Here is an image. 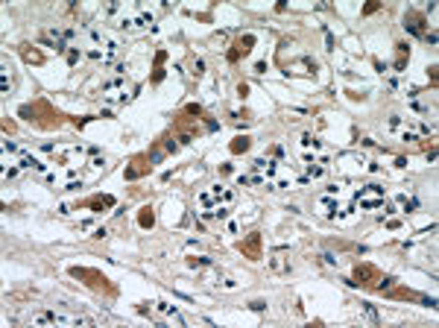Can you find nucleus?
Segmentation results:
<instances>
[{"label": "nucleus", "instance_id": "nucleus-1", "mask_svg": "<svg viewBox=\"0 0 439 328\" xmlns=\"http://www.w3.org/2000/svg\"><path fill=\"white\" fill-rule=\"evenodd\" d=\"M18 115H21L24 121H30L33 126H38V129H59V126L68 123V118H65L47 97H38V100H33V103L21 105Z\"/></svg>", "mask_w": 439, "mask_h": 328}, {"label": "nucleus", "instance_id": "nucleus-2", "mask_svg": "<svg viewBox=\"0 0 439 328\" xmlns=\"http://www.w3.org/2000/svg\"><path fill=\"white\" fill-rule=\"evenodd\" d=\"M68 273H70V278L82 281L88 290L105 296V299H118V284L105 276V273H100V270H94V267H70Z\"/></svg>", "mask_w": 439, "mask_h": 328}, {"label": "nucleus", "instance_id": "nucleus-3", "mask_svg": "<svg viewBox=\"0 0 439 328\" xmlns=\"http://www.w3.org/2000/svg\"><path fill=\"white\" fill-rule=\"evenodd\" d=\"M349 284L366 287V290H387L389 284H392V278H387L375 264L360 261V264H355V270H352V281H349Z\"/></svg>", "mask_w": 439, "mask_h": 328}, {"label": "nucleus", "instance_id": "nucleus-4", "mask_svg": "<svg viewBox=\"0 0 439 328\" xmlns=\"http://www.w3.org/2000/svg\"><path fill=\"white\" fill-rule=\"evenodd\" d=\"M202 118H190L185 112H179L176 118H173V138L179 141V144H190V141L199 138V132H202V126H199Z\"/></svg>", "mask_w": 439, "mask_h": 328}, {"label": "nucleus", "instance_id": "nucleus-5", "mask_svg": "<svg viewBox=\"0 0 439 328\" xmlns=\"http://www.w3.org/2000/svg\"><path fill=\"white\" fill-rule=\"evenodd\" d=\"M235 190L232 188H226V185H214L211 190H205V193H199V205L208 211V208H217V205H232L235 202Z\"/></svg>", "mask_w": 439, "mask_h": 328}, {"label": "nucleus", "instance_id": "nucleus-6", "mask_svg": "<svg viewBox=\"0 0 439 328\" xmlns=\"http://www.w3.org/2000/svg\"><path fill=\"white\" fill-rule=\"evenodd\" d=\"M237 249H240V255L246 261H261L264 258V235L261 232H249L243 241L237 243Z\"/></svg>", "mask_w": 439, "mask_h": 328}, {"label": "nucleus", "instance_id": "nucleus-7", "mask_svg": "<svg viewBox=\"0 0 439 328\" xmlns=\"http://www.w3.org/2000/svg\"><path fill=\"white\" fill-rule=\"evenodd\" d=\"M255 41H258V38H255L252 33L237 35V38H235V44H232V47H229V53H226L229 65H237V62H240L243 56H249V53H252V47H255Z\"/></svg>", "mask_w": 439, "mask_h": 328}, {"label": "nucleus", "instance_id": "nucleus-8", "mask_svg": "<svg viewBox=\"0 0 439 328\" xmlns=\"http://www.w3.org/2000/svg\"><path fill=\"white\" fill-rule=\"evenodd\" d=\"M150 170H152V158L150 156H135L129 164H126L123 179H126V182H135V179H141V176H147Z\"/></svg>", "mask_w": 439, "mask_h": 328}, {"label": "nucleus", "instance_id": "nucleus-9", "mask_svg": "<svg viewBox=\"0 0 439 328\" xmlns=\"http://www.w3.org/2000/svg\"><path fill=\"white\" fill-rule=\"evenodd\" d=\"M319 205L325 208L322 214H325L328 220H346V217H349V214L355 211V208H352V205H346V202H340V199H334V196H325V199H322Z\"/></svg>", "mask_w": 439, "mask_h": 328}, {"label": "nucleus", "instance_id": "nucleus-10", "mask_svg": "<svg viewBox=\"0 0 439 328\" xmlns=\"http://www.w3.org/2000/svg\"><path fill=\"white\" fill-rule=\"evenodd\" d=\"M102 97L108 103H129V94H126V82L123 79H112L102 85Z\"/></svg>", "mask_w": 439, "mask_h": 328}, {"label": "nucleus", "instance_id": "nucleus-11", "mask_svg": "<svg viewBox=\"0 0 439 328\" xmlns=\"http://www.w3.org/2000/svg\"><path fill=\"white\" fill-rule=\"evenodd\" d=\"M404 30L407 33H413V35H422L427 33V18H424V12H416V9H410L404 15Z\"/></svg>", "mask_w": 439, "mask_h": 328}, {"label": "nucleus", "instance_id": "nucleus-12", "mask_svg": "<svg viewBox=\"0 0 439 328\" xmlns=\"http://www.w3.org/2000/svg\"><path fill=\"white\" fill-rule=\"evenodd\" d=\"M115 202H118V199H115L112 193H100V196H91V199H85V202H79V205H76V211H79V208H94V211H108V208H115Z\"/></svg>", "mask_w": 439, "mask_h": 328}, {"label": "nucleus", "instance_id": "nucleus-13", "mask_svg": "<svg viewBox=\"0 0 439 328\" xmlns=\"http://www.w3.org/2000/svg\"><path fill=\"white\" fill-rule=\"evenodd\" d=\"M21 59L27 65H44V53L38 47H33V44H21Z\"/></svg>", "mask_w": 439, "mask_h": 328}, {"label": "nucleus", "instance_id": "nucleus-14", "mask_svg": "<svg viewBox=\"0 0 439 328\" xmlns=\"http://www.w3.org/2000/svg\"><path fill=\"white\" fill-rule=\"evenodd\" d=\"M384 296H389V299H401V302H419L422 296L419 293H413V290H407V287H387V290H381Z\"/></svg>", "mask_w": 439, "mask_h": 328}, {"label": "nucleus", "instance_id": "nucleus-15", "mask_svg": "<svg viewBox=\"0 0 439 328\" xmlns=\"http://www.w3.org/2000/svg\"><path fill=\"white\" fill-rule=\"evenodd\" d=\"M164 62H167V50H158L155 53V68H152V82L155 85L164 79Z\"/></svg>", "mask_w": 439, "mask_h": 328}, {"label": "nucleus", "instance_id": "nucleus-16", "mask_svg": "<svg viewBox=\"0 0 439 328\" xmlns=\"http://www.w3.org/2000/svg\"><path fill=\"white\" fill-rule=\"evenodd\" d=\"M407 62H410V47H407V44H395V65H392V68L401 73V70L407 68Z\"/></svg>", "mask_w": 439, "mask_h": 328}, {"label": "nucleus", "instance_id": "nucleus-17", "mask_svg": "<svg viewBox=\"0 0 439 328\" xmlns=\"http://www.w3.org/2000/svg\"><path fill=\"white\" fill-rule=\"evenodd\" d=\"M138 226L141 229H152L155 226V211H152V205H144L138 211Z\"/></svg>", "mask_w": 439, "mask_h": 328}, {"label": "nucleus", "instance_id": "nucleus-18", "mask_svg": "<svg viewBox=\"0 0 439 328\" xmlns=\"http://www.w3.org/2000/svg\"><path fill=\"white\" fill-rule=\"evenodd\" d=\"M357 205L363 208V211H375V208H387V199L384 196H372V199H357Z\"/></svg>", "mask_w": 439, "mask_h": 328}, {"label": "nucleus", "instance_id": "nucleus-19", "mask_svg": "<svg viewBox=\"0 0 439 328\" xmlns=\"http://www.w3.org/2000/svg\"><path fill=\"white\" fill-rule=\"evenodd\" d=\"M249 147H252V141L246 138V135H237V138L232 141V144H229V150H232L235 156H240V153H246Z\"/></svg>", "mask_w": 439, "mask_h": 328}, {"label": "nucleus", "instance_id": "nucleus-20", "mask_svg": "<svg viewBox=\"0 0 439 328\" xmlns=\"http://www.w3.org/2000/svg\"><path fill=\"white\" fill-rule=\"evenodd\" d=\"M398 205L410 214V211H416V208H419V199H416V196H407V193H398Z\"/></svg>", "mask_w": 439, "mask_h": 328}, {"label": "nucleus", "instance_id": "nucleus-21", "mask_svg": "<svg viewBox=\"0 0 439 328\" xmlns=\"http://www.w3.org/2000/svg\"><path fill=\"white\" fill-rule=\"evenodd\" d=\"M152 24V15L144 9V12H138L135 18H132V30H141V27H150Z\"/></svg>", "mask_w": 439, "mask_h": 328}, {"label": "nucleus", "instance_id": "nucleus-22", "mask_svg": "<svg viewBox=\"0 0 439 328\" xmlns=\"http://www.w3.org/2000/svg\"><path fill=\"white\" fill-rule=\"evenodd\" d=\"M325 176V164H313V161H307V176L304 179H319Z\"/></svg>", "mask_w": 439, "mask_h": 328}, {"label": "nucleus", "instance_id": "nucleus-23", "mask_svg": "<svg viewBox=\"0 0 439 328\" xmlns=\"http://www.w3.org/2000/svg\"><path fill=\"white\" fill-rule=\"evenodd\" d=\"M302 147H304V150H313V153H316V150H319V141L313 138L310 132H304V135H302Z\"/></svg>", "mask_w": 439, "mask_h": 328}, {"label": "nucleus", "instance_id": "nucleus-24", "mask_svg": "<svg viewBox=\"0 0 439 328\" xmlns=\"http://www.w3.org/2000/svg\"><path fill=\"white\" fill-rule=\"evenodd\" d=\"M182 112H185V115H190V118H202V115H205V112H202V105H196V103L185 105Z\"/></svg>", "mask_w": 439, "mask_h": 328}, {"label": "nucleus", "instance_id": "nucleus-25", "mask_svg": "<svg viewBox=\"0 0 439 328\" xmlns=\"http://www.w3.org/2000/svg\"><path fill=\"white\" fill-rule=\"evenodd\" d=\"M378 9H381V3H378V0H372V3H366V6H363V15H375Z\"/></svg>", "mask_w": 439, "mask_h": 328}, {"label": "nucleus", "instance_id": "nucleus-26", "mask_svg": "<svg viewBox=\"0 0 439 328\" xmlns=\"http://www.w3.org/2000/svg\"><path fill=\"white\" fill-rule=\"evenodd\" d=\"M401 126H404V118L401 115H392L389 118V129H401Z\"/></svg>", "mask_w": 439, "mask_h": 328}, {"label": "nucleus", "instance_id": "nucleus-27", "mask_svg": "<svg viewBox=\"0 0 439 328\" xmlns=\"http://www.w3.org/2000/svg\"><path fill=\"white\" fill-rule=\"evenodd\" d=\"M0 91H9V68H3V79H0Z\"/></svg>", "mask_w": 439, "mask_h": 328}, {"label": "nucleus", "instance_id": "nucleus-28", "mask_svg": "<svg viewBox=\"0 0 439 328\" xmlns=\"http://www.w3.org/2000/svg\"><path fill=\"white\" fill-rule=\"evenodd\" d=\"M15 129H18V126H15V121H9V118H3V132H6V135H12Z\"/></svg>", "mask_w": 439, "mask_h": 328}, {"label": "nucleus", "instance_id": "nucleus-29", "mask_svg": "<svg viewBox=\"0 0 439 328\" xmlns=\"http://www.w3.org/2000/svg\"><path fill=\"white\" fill-rule=\"evenodd\" d=\"M202 73H205V62L196 59V62H193V76H202Z\"/></svg>", "mask_w": 439, "mask_h": 328}, {"label": "nucleus", "instance_id": "nucleus-30", "mask_svg": "<svg viewBox=\"0 0 439 328\" xmlns=\"http://www.w3.org/2000/svg\"><path fill=\"white\" fill-rule=\"evenodd\" d=\"M79 56H82L79 50H68V62H70V65H76V62H79Z\"/></svg>", "mask_w": 439, "mask_h": 328}, {"label": "nucleus", "instance_id": "nucleus-31", "mask_svg": "<svg viewBox=\"0 0 439 328\" xmlns=\"http://www.w3.org/2000/svg\"><path fill=\"white\" fill-rule=\"evenodd\" d=\"M3 153H21V150H18L12 141H3Z\"/></svg>", "mask_w": 439, "mask_h": 328}, {"label": "nucleus", "instance_id": "nucleus-32", "mask_svg": "<svg viewBox=\"0 0 439 328\" xmlns=\"http://www.w3.org/2000/svg\"><path fill=\"white\" fill-rule=\"evenodd\" d=\"M187 264H190V267H205V264H211V261L208 258H190Z\"/></svg>", "mask_w": 439, "mask_h": 328}, {"label": "nucleus", "instance_id": "nucleus-33", "mask_svg": "<svg viewBox=\"0 0 439 328\" xmlns=\"http://www.w3.org/2000/svg\"><path fill=\"white\" fill-rule=\"evenodd\" d=\"M401 141H419V135L410 132V129H404V132H401Z\"/></svg>", "mask_w": 439, "mask_h": 328}, {"label": "nucleus", "instance_id": "nucleus-34", "mask_svg": "<svg viewBox=\"0 0 439 328\" xmlns=\"http://www.w3.org/2000/svg\"><path fill=\"white\" fill-rule=\"evenodd\" d=\"M436 65H430V68H427V76H430V82H433V85H436Z\"/></svg>", "mask_w": 439, "mask_h": 328}, {"label": "nucleus", "instance_id": "nucleus-35", "mask_svg": "<svg viewBox=\"0 0 439 328\" xmlns=\"http://www.w3.org/2000/svg\"><path fill=\"white\" fill-rule=\"evenodd\" d=\"M237 94H240V97H246V94H249V85H246V82H240V85H237Z\"/></svg>", "mask_w": 439, "mask_h": 328}, {"label": "nucleus", "instance_id": "nucleus-36", "mask_svg": "<svg viewBox=\"0 0 439 328\" xmlns=\"http://www.w3.org/2000/svg\"><path fill=\"white\" fill-rule=\"evenodd\" d=\"M363 311L369 313V319H378V313H375V308H372V305H363Z\"/></svg>", "mask_w": 439, "mask_h": 328}, {"label": "nucleus", "instance_id": "nucleus-37", "mask_svg": "<svg viewBox=\"0 0 439 328\" xmlns=\"http://www.w3.org/2000/svg\"><path fill=\"white\" fill-rule=\"evenodd\" d=\"M105 235H108L105 229H94V235H91V238H97V241H100V238H105Z\"/></svg>", "mask_w": 439, "mask_h": 328}]
</instances>
